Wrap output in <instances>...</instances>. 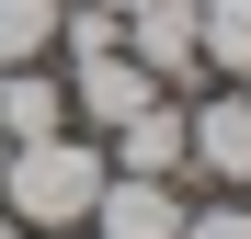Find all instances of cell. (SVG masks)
I'll use <instances>...</instances> for the list:
<instances>
[{
	"mask_svg": "<svg viewBox=\"0 0 251 239\" xmlns=\"http://www.w3.org/2000/svg\"><path fill=\"white\" fill-rule=\"evenodd\" d=\"M92 217H103V239H183V194L149 182V171H114L92 194Z\"/></svg>",
	"mask_w": 251,
	"mask_h": 239,
	"instance_id": "4",
	"label": "cell"
},
{
	"mask_svg": "<svg viewBox=\"0 0 251 239\" xmlns=\"http://www.w3.org/2000/svg\"><path fill=\"white\" fill-rule=\"evenodd\" d=\"M69 126V91L57 80H34V68H0V148H23V137H57Z\"/></svg>",
	"mask_w": 251,
	"mask_h": 239,
	"instance_id": "6",
	"label": "cell"
},
{
	"mask_svg": "<svg viewBox=\"0 0 251 239\" xmlns=\"http://www.w3.org/2000/svg\"><path fill=\"white\" fill-rule=\"evenodd\" d=\"M126 57H137L149 80H194L205 46H194V0H137L126 12Z\"/></svg>",
	"mask_w": 251,
	"mask_h": 239,
	"instance_id": "2",
	"label": "cell"
},
{
	"mask_svg": "<svg viewBox=\"0 0 251 239\" xmlns=\"http://www.w3.org/2000/svg\"><path fill=\"white\" fill-rule=\"evenodd\" d=\"M0 239H12V217H0Z\"/></svg>",
	"mask_w": 251,
	"mask_h": 239,
	"instance_id": "12",
	"label": "cell"
},
{
	"mask_svg": "<svg viewBox=\"0 0 251 239\" xmlns=\"http://www.w3.org/2000/svg\"><path fill=\"white\" fill-rule=\"evenodd\" d=\"M57 12H69V0H0V68H34V57H46L57 46Z\"/></svg>",
	"mask_w": 251,
	"mask_h": 239,
	"instance_id": "9",
	"label": "cell"
},
{
	"mask_svg": "<svg viewBox=\"0 0 251 239\" xmlns=\"http://www.w3.org/2000/svg\"><path fill=\"white\" fill-rule=\"evenodd\" d=\"M0 182H12V228H80L92 217V194H103V148H80L69 126L57 137H23V148H0Z\"/></svg>",
	"mask_w": 251,
	"mask_h": 239,
	"instance_id": "1",
	"label": "cell"
},
{
	"mask_svg": "<svg viewBox=\"0 0 251 239\" xmlns=\"http://www.w3.org/2000/svg\"><path fill=\"white\" fill-rule=\"evenodd\" d=\"M194 46H205V68L251 80V0H194Z\"/></svg>",
	"mask_w": 251,
	"mask_h": 239,
	"instance_id": "8",
	"label": "cell"
},
{
	"mask_svg": "<svg viewBox=\"0 0 251 239\" xmlns=\"http://www.w3.org/2000/svg\"><path fill=\"white\" fill-rule=\"evenodd\" d=\"M183 159H205L217 182H251V91L240 103H194L183 114Z\"/></svg>",
	"mask_w": 251,
	"mask_h": 239,
	"instance_id": "5",
	"label": "cell"
},
{
	"mask_svg": "<svg viewBox=\"0 0 251 239\" xmlns=\"http://www.w3.org/2000/svg\"><path fill=\"white\" fill-rule=\"evenodd\" d=\"M92 12H137V0H92Z\"/></svg>",
	"mask_w": 251,
	"mask_h": 239,
	"instance_id": "11",
	"label": "cell"
},
{
	"mask_svg": "<svg viewBox=\"0 0 251 239\" xmlns=\"http://www.w3.org/2000/svg\"><path fill=\"white\" fill-rule=\"evenodd\" d=\"M137 103H160V80L126 57V46H92V57H80V80H69V114H92V126H126Z\"/></svg>",
	"mask_w": 251,
	"mask_h": 239,
	"instance_id": "3",
	"label": "cell"
},
{
	"mask_svg": "<svg viewBox=\"0 0 251 239\" xmlns=\"http://www.w3.org/2000/svg\"><path fill=\"white\" fill-rule=\"evenodd\" d=\"M114 148H126V171L172 182V171H183V103H137V114L114 126Z\"/></svg>",
	"mask_w": 251,
	"mask_h": 239,
	"instance_id": "7",
	"label": "cell"
},
{
	"mask_svg": "<svg viewBox=\"0 0 251 239\" xmlns=\"http://www.w3.org/2000/svg\"><path fill=\"white\" fill-rule=\"evenodd\" d=\"M183 239H251V205H205V217H183Z\"/></svg>",
	"mask_w": 251,
	"mask_h": 239,
	"instance_id": "10",
	"label": "cell"
}]
</instances>
